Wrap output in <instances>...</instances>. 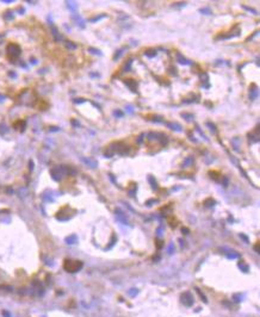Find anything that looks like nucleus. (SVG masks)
<instances>
[{"instance_id": "obj_1", "label": "nucleus", "mask_w": 260, "mask_h": 317, "mask_svg": "<svg viewBox=\"0 0 260 317\" xmlns=\"http://www.w3.org/2000/svg\"><path fill=\"white\" fill-rule=\"evenodd\" d=\"M81 266L82 263L75 260H66V262H64V268L68 272H76L79 268H81Z\"/></svg>"}, {"instance_id": "obj_2", "label": "nucleus", "mask_w": 260, "mask_h": 317, "mask_svg": "<svg viewBox=\"0 0 260 317\" xmlns=\"http://www.w3.org/2000/svg\"><path fill=\"white\" fill-rule=\"evenodd\" d=\"M7 53H9V55L12 56V57H17L20 54V48H19L18 44L11 43V44L7 46Z\"/></svg>"}]
</instances>
